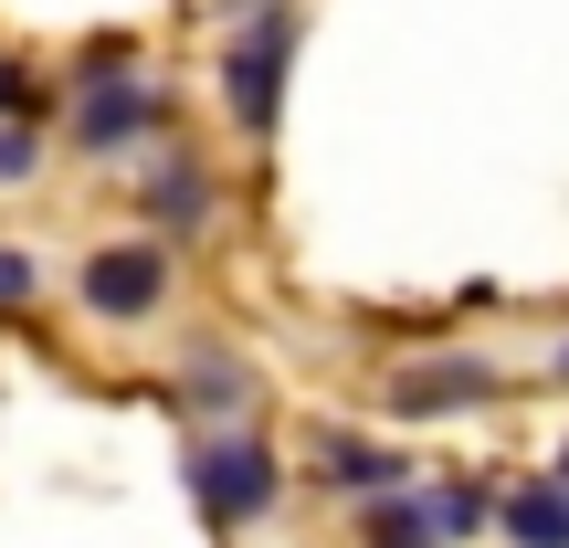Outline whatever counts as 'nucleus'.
<instances>
[{
	"label": "nucleus",
	"mask_w": 569,
	"mask_h": 548,
	"mask_svg": "<svg viewBox=\"0 0 569 548\" xmlns=\"http://www.w3.org/2000/svg\"><path fill=\"white\" fill-rule=\"evenodd\" d=\"M359 548H443V517H422V507H390V496H380V507L359 517Z\"/></svg>",
	"instance_id": "7"
},
{
	"label": "nucleus",
	"mask_w": 569,
	"mask_h": 548,
	"mask_svg": "<svg viewBox=\"0 0 569 548\" xmlns=\"http://www.w3.org/2000/svg\"><path fill=\"white\" fill-rule=\"evenodd\" d=\"M453 401H486V369H401L390 380V411H453Z\"/></svg>",
	"instance_id": "6"
},
{
	"label": "nucleus",
	"mask_w": 569,
	"mask_h": 548,
	"mask_svg": "<svg viewBox=\"0 0 569 548\" xmlns=\"http://www.w3.org/2000/svg\"><path fill=\"white\" fill-rule=\"evenodd\" d=\"M327 475H348V486H390V475H401V454H369V444H327Z\"/></svg>",
	"instance_id": "9"
},
{
	"label": "nucleus",
	"mask_w": 569,
	"mask_h": 548,
	"mask_svg": "<svg viewBox=\"0 0 569 548\" xmlns=\"http://www.w3.org/2000/svg\"><path fill=\"white\" fill-rule=\"evenodd\" d=\"M32 296V253H0V306H21Z\"/></svg>",
	"instance_id": "11"
},
{
	"label": "nucleus",
	"mask_w": 569,
	"mask_h": 548,
	"mask_svg": "<svg viewBox=\"0 0 569 548\" xmlns=\"http://www.w3.org/2000/svg\"><path fill=\"white\" fill-rule=\"evenodd\" d=\"M432 517H443V538H475V528H486V496H475V486H443V496H432Z\"/></svg>",
	"instance_id": "10"
},
{
	"label": "nucleus",
	"mask_w": 569,
	"mask_h": 548,
	"mask_svg": "<svg viewBox=\"0 0 569 548\" xmlns=\"http://www.w3.org/2000/svg\"><path fill=\"white\" fill-rule=\"evenodd\" d=\"M507 538L517 548H569V486H517L507 496Z\"/></svg>",
	"instance_id": "5"
},
{
	"label": "nucleus",
	"mask_w": 569,
	"mask_h": 548,
	"mask_svg": "<svg viewBox=\"0 0 569 548\" xmlns=\"http://www.w3.org/2000/svg\"><path fill=\"white\" fill-rule=\"evenodd\" d=\"M190 401H201V411H243V401H253V380H243L232 359H201V369H190Z\"/></svg>",
	"instance_id": "8"
},
{
	"label": "nucleus",
	"mask_w": 569,
	"mask_h": 548,
	"mask_svg": "<svg viewBox=\"0 0 569 548\" xmlns=\"http://www.w3.org/2000/svg\"><path fill=\"white\" fill-rule=\"evenodd\" d=\"M138 127H148V84H96V96L74 106L84 148H117V138H138Z\"/></svg>",
	"instance_id": "4"
},
{
	"label": "nucleus",
	"mask_w": 569,
	"mask_h": 548,
	"mask_svg": "<svg viewBox=\"0 0 569 548\" xmlns=\"http://www.w3.org/2000/svg\"><path fill=\"white\" fill-rule=\"evenodd\" d=\"M284 53H296V11H284V0L243 11V32H232V53H222V106H232L243 138H264V127H274V106H284Z\"/></svg>",
	"instance_id": "1"
},
{
	"label": "nucleus",
	"mask_w": 569,
	"mask_h": 548,
	"mask_svg": "<svg viewBox=\"0 0 569 548\" xmlns=\"http://www.w3.org/2000/svg\"><path fill=\"white\" fill-rule=\"evenodd\" d=\"M159 296H169V265L148 243H106L96 265H84V306H96V317H148Z\"/></svg>",
	"instance_id": "3"
},
{
	"label": "nucleus",
	"mask_w": 569,
	"mask_h": 548,
	"mask_svg": "<svg viewBox=\"0 0 569 548\" xmlns=\"http://www.w3.org/2000/svg\"><path fill=\"white\" fill-rule=\"evenodd\" d=\"M559 486H569V475H559Z\"/></svg>",
	"instance_id": "13"
},
{
	"label": "nucleus",
	"mask_w": 569,
	"mask_h": 548,
	"mask_svg": "<svg viewBox=\"0 0 569 548\" xmlns=\"http://www.w3.org/2000/svg\"><path fill=\"white\" fill-rule=\"evenodd\" d=\"M190 496L211 507V528H253V517L274 507V454L253 444V432H211V444L190 454Z\"/></svg>",
	"instance_id": "2"
},
{
	"label": "nucleus",
	"mask_w": 569,
	"mask_h": 548,
	"mask_svg": "<svg viewBox=\"0 0 569 548\" xmlns=\"http://www.w3.org/2000/svg\"><path fill=\"white\" fill-rule=\"evenodd\" d=\"M0 117H32V84H21L11 63H0Z\"/></svg>",
	"instance_id": "12"
}]
</instances>
